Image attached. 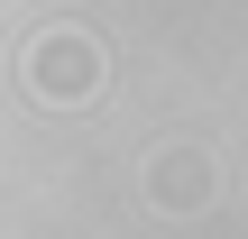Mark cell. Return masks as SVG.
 <instances>
[{
	"label": "cell",
	"instance_id": "obj_1",
	"mask_svg": "<svg viewBox=\"0 0 248 239\" xmlns=\"http://www.w3.org/2000/svg\"><path fill=\"white\" fill-rule=\"evenodd\" d=\"M18 74H28V92L37 101H92L101 92V46L83 37V28H37L28 46H18Z\"/></svg>",
	"mask_w": 248,
	"mask_h": 239
}]
</instances>
